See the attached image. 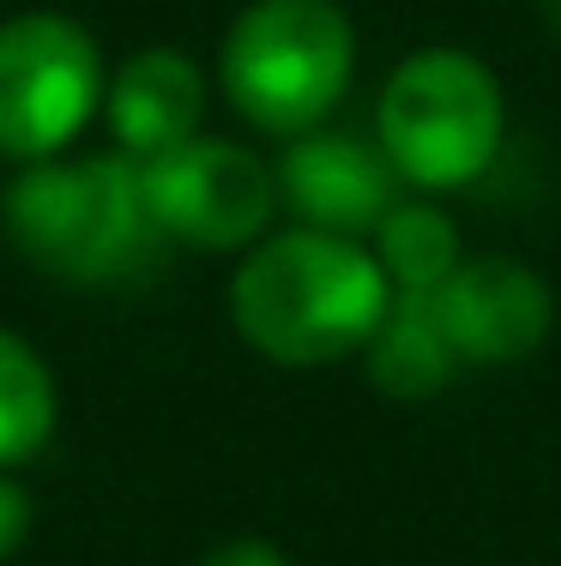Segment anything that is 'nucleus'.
I'll list each match as a JSON object with an SVG mask.
<instances>
[{"instance_id": "f257e3e1", "label": "nucleus", "mask_w": 561, "mask_h": 566, "mask_svg": "<svg viewBox=\"0 0 561 566\" xmlns=\"http://www.w3.org/2000/svg\"><path fill=\"white\" fill-rule=\"evenodd\" d=\"M393 307V283L368 241L290 223L236 260L224 314L272 368H332L363 356Z\"/></svg>"}, {"instance_id": "f03ea898", "label": "nucleus", "mask_w": 561, "mask_h": 566, "mask_svg": "<svg viewBox=\"0 0 561 566\" xmlns=\"http://www.w3.org/2000/svg\"><path fill=\"white\" fill-rule=\"evenodd\" d=\"M0 235L61 290H127L169 253L145 206V175L122 151H66L12 169L0 187Z\"/></svg>"}, {"instance_id": "7ed1b4c3", "label": "nucleus", "mask_w": 561, "mask_h": 566, "mask_svg": "<svg viewBox=\"0 0 561 566\" xmlns=\"http://www.w3.org/2000/svg\"><path fill=\"white\" fill-rule=\"evenodd\" d=\"M356 19L344 0H248L218 43V91L260 139H297L339 115L356 85Z\"/></svg>"}, {"instance_id": "20e7f679", "label": "nucleus", "mask_w": 561, "mask_h": 566, "mask_svg": "<svg viewBox=\"0 0 561 566\" xmlns=\"http://www.w3.org/2000/svg\"><path fill=\"white\" fill-rule=\"evenodd\" d=\"M368 133L411 193H465L507 151V85L459 43L411 49L386 73Z\"/></svg>"}, {"instance_id": "39448f33", "label": "nucleus", "mask_w": 561, "mask_h": 566, "mask_svg": "<svg viewBox=\"0 0 561 566\" xmlns=\"http://www.w3.org/2000/svg\"><path fill=\"white\" fill-rule=\"evenodd\" d=\"M110 61L85 19L31 7L0 19V164H49L79 151L103 120Z\"/></svg>"}, {"instance_id": "423d86ee", "label": "nucleus", "mask_w": 561, "mask_h": 566, "mask_svg": "<svg viewBox=\"0 0 561 566\" xmlns=\"http://www.w3.org/2000/svg\"><path fill=\"white\" fill-rule=\"evenodd\" d=\"M139 175L157 235L187 253L242 260L260 235H272L284 211L272 157H260L242 139H218V133H199L176 151L152 157L139 164Z\"/></svg>"}, {"instance_id": "0eeeda50", "label": "nucleus", "mask_w": 561, "mask_h": 566, "mask_svg": "<svg viewBox=\"0 0 561 566\" xmlns=\"http://www.w3.org/2000/svg\"><path fill=\"white\" fill-rule=\"evenodd\" d=\"M429 307L459 368H513L555 338V290L519 253H465Z\"/></svg>"}, {"instance_id": "6e6552de", "label": "nucleus", "mask_w": 561, "mask_h": 566, "mask_svg": "<svg viewBox=\"0 0 561 566\" xmlns=\"http://www.w3.org/2000/svg\"><path fill=\"white\" fill-rule=\"evenodd\" d=\"M272 169H278V199H284L290 218L309 229H332V235H356V241H368L374 223L411 193L398 181V169L386 164L374 133H351V127H332V120L284 139Z\"/></svg>"}, {"instance_id": "1a4fd4ad", "label": "nucleus", "mask_w": 561, "mask_h": 566, "mask_svg": "<svg viewBox=\"0 0 561 566\" xmlns=\"http://www.w3.org/2000/svg\"><path fill=\"white\" fill-rule=\"evenodd\" d=\"M211 109V78L187 49L176 43H145L122 66H110V91H103V133L110 151L152 164V157L176 151V145L206 133Z\"/></svg>"}, {"instance_id": "9d476101", "label": "nucleus", "mask_w": 561, "mask_h": 566, "mask_svg": "<svg viewBox=\"0 0 561 566\" xmlns=\"http://www.w3.org/2000/svg\"><path fill=\"white\" fill-rule=\"evenodd\" d=\"M363 368H368L374 392L398 398V403H423V398L447 392L453 374H459V356H453L447 332H440L429 295H393L381 332L363 349Z\"/></svg>"}, {"instance_id": "9b49d317", "label": "nucleus", "mask_w": 561, "mask_h": 566, "mask_svg": "<svg viewBox=\"0 0 561 566\" xmlns=\"http://www.w3.org/2000/svg\"><path fill=\"white\" fill-rule=\"evenodd\" d=\"M374 260H381L393 295H435L440 283L459 272V218L440 206L435 193H405L368 235Z\"/></svg>"}, {"instance_id": "f8f14e48", "label": "nucleus", "mask_w": 561, "mask_h": 566, "mask_svg": "<svg viewBox=\"0 0 561 566\" xmlns=\"http://www.w3.org/2000/svg\"><path fill=\"white\" fill-rule=\"evenodd\" d=\"M61 428V380L49 356L0 319V470H24Z\"/></svg>"}, {"instance_id": "ddd939ff", "label": "nucleus", "mask_w": 561, "mask_h": 566, "mask_svg": "<svg viewBox=\"0 0 561 566\" xmlns=\"http://www.w3.org/2000/svg\"><path fill=\"white\" fill-rule=\"evenodd\" d=\"M37 531V494L19 470H0V566L19 555Z\"/></svg>"}, {"instance_id": "4468645a", "label": "nucleus", "mask_w": 561, "mask_h": 566, "mask_svg": "<svg viewBox=\"0 0 561 566\" xmlns=\"http://www.w3.org/2000/svg\"><path fill=\"white\" fill-rule=\"evenodd\" d=\"M199 566H297L278 543H266V536H224L218 548H206Z\"/></svg>"}, {"instance_id": "2eb2a0df", "label": "nucleus", "mask_w": 561, "mask_h": 566, "mask_svg": "<svg viewBox=\"0 0 561 566\" xmlns=\"http://www.w3.org/2000/svg\"><path fill=\"white\" fill-rule=\"evenodd\" d=\"M538 24H543V31H550L555 43H561V0H538Z\"/></svg>"}]
</instances>
